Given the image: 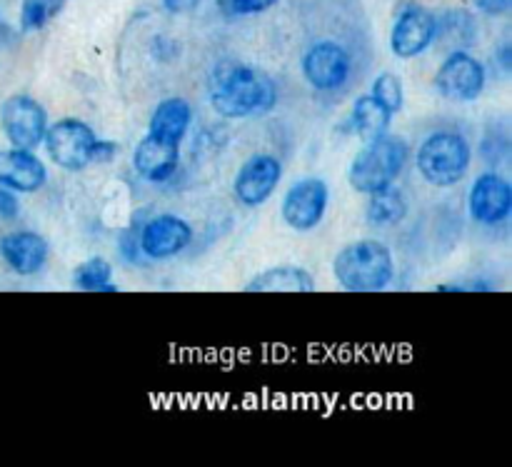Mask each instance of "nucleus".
Returning <instances> with one entry per match:
<instances>
[{
    "instance_id": "8",
    "label": "nucleus",
    "mask_w": 512,
    "mask_h": 467,
    "mask_svg": "<svg viewBox=\"0 0 512 467\" xmlns=\"http://www.w3.org/2000/svg\"><path fill=\"white\" fill-rule=\"evenodd\" d=\"M330 190L320 178H303L285 193L283 198V213L285 225H290L298 233L313 230L315 225L323 220L325 210H328Z\"/></svg>"
},
{
    "instance_id": "25",
    "label": "nucleus",
    "mask_w": 512,
    "mask_h": 467,
    "mask_svg": "<svg viewBox=\"0 0 512 467\" xmlns=\"http://www.w3.org/2000/svg\"><path fill=\"white\" fill-rule=\"evenodd\" d=\"M115 155H118V145L98 138L93 145V153H90V163H110Z\"/></svg>"
},
{
    "instance_id": "20",
    "label": "nucleus",
    "mask_w": 512,
    "mask_h": 467,
    "mask_svg": "<svg viewBox=\"0 0 512 467\" xmlns=\"http://www.w3.org/2000/svg\"><path fill=\"white\" fill-rule=\"evenodd\" d=\"M368 195V220L373 225H398L408 215V200L395 185H385Z\"/></svg>"
},
{
    "instance_id": "9",
    "label": "nucleus",
    "mask_w": 512,
    "mask_h": 467,
    "mask_svg": "<svg viewBox=\"0 0 512 467\" xmlns=\"http://www.w3.org/2000/svg\"><path fill=\"white\" fill-rule=\"evenodd\" d=\"M438 33V20L423 5H405L393 23L390 33V50L400 60H410L425 53Z\"/></svg>"
},
{
    "instance_id": "4",
    "label": "nucleus",
    "mask_w": 512,
    "mask_h": 467,
    "mask_svg": "<svg viewBox=\"0 0 512 467\" xmlns=\"http://www.w3.org/2000/svg\"><path fill=\"white\" fill-rule=\"evenodd\" d=\"M470 160H473L470 143L460 133H450V130H440L425 138L415 155L418 173L423 175L425 183L435 188H450L460 183L468 173Z\"/></svg>"
},
{
    "instance_id": "28",
    "label": "nucleus",
    "mask_w": 512,
    "mask_h": 467,
    "mask_svg": "<svg viewBox=\"0 0 512 467\" xmlns=\"http://www.w3.org/2000/svg\"><path fill=\"white\" fill-rule=\"evenodd\" d=\"M168 13H190L200 5V0H163Z\"/></svg>"
},
{
    "instance_id": "11",
    "label": "nucleus",
    "mask_w": 512,
    "mask_h": 467,
    "mask_svg": "<svg viewBox=\"0 0 512 467\" xmlns=\"http://www.w3.org/2000/svg\"><path fill=\"white\" fill-rule=\"evenodd\" d=\"M303 75L315 90H335L348 80L350 55L333 40H320L310 45L303 55Z\"/></svg>"
},
{
    "instance_id": "5",
    "label": "nucleus",
    "mask_w": 512,
    "mask_h": 467,
    "mask_svg": "<svg viewBox=\"0 0 512 467\" xmlns=\"http://www.w3.org/2000/svg\"><path fill=\"white\" fill-rule=\"evenodd\" d=\"M0 128L13 148L33 150L43 143L48 130V113L30 95H10L0 103Z\"/></svg>"
},
{
    "instance_id": "24",
    "label": "nucleus",
    "mask_w": 512,
    "mask_h": 467,
    "mask_svg": "<svg viewBox=\"0 0 512 467\" xmlns=\"http://www.w3.org/2000/svg\"><path fill=\"white\" fill-rule=\"evenodd\" d=\"M220 3H223V8L233 15H250L273 8L278 0H220Z\"/></svg>"
},
{
    "instance_id": "15",
    "label": "nucleus",
    "mask_w": 512,
    "mask_h": 467,
    "mask_svg": "<svg viewBox=\"0 0 512 467\" xmlns=\"http://www.w3.org/2000/svg\"><path fill=\"white\" fill-rule=\"evenodd\" d=\"M0 255L5 265L18 275H35L48 263V240L33 230H18L0 240Z\"/></svg>"
},
{
    "instance_id": "16",
    "label": "nucleus",
    "mask_w": 512,
    "mask_h": 467,
    "mask_svg": "<svg viewBox=\"0 0 512 467\" xmlns=\"http://www.w3.org/2000/svg\"><path fill=\"white\" fill-rule=\"evenodd\" d=\"M178 163V143H168V140L153 138V135H145L133 155L135 173L140 178L150 180V183H165L168 178H173V173L178 170Z\"/></svg>"
},
{
    "instance_id": "6",
    "label": "nucleus",
    "mask_w": 512,
    "mask_h": 467,
    "mask_svg": "<svg viewBox=\"0 0 512 467\" xmlns=\"http://www.w3.org/2000/svg\"><path fill=\"white\" fill-rule=\"evenodd\" d=\"M95 140L98 135L88 123L78 118H63L48 125L43 143L55 165H60L63 170H83L90 165Z\"/></svg>"
},
{
    "instance_id": "27",
    "label": "nucleus",
    "mask_w": 512,
    "mask_h": 467,
    "mask_svg": "<svg viewBox=\"0 0 512 467\" xmlns=\"http://www.w3.org/2000/svg\"><path fill=\"white\" fill-rule=\"evenodd\" d=\"M473 3L488 15H505L510 10L512 0H473Z\"/></svg>"
},
{
    "instance_id": "12",
    "label": "nucleus",
    "mask_w": 512,
    "mask_h": 467,
    "mask_svg": "<svg viewBox=\"0 0 512 467\" xmlns=\"http://www.w3.org/2000/svg\"><path fill=\"white\" fill-rule=\"evenodd\" d=\"M193 240V228L178 215H155L140 230V250L150 260H168L185 250Z\"/></svg>"
},
{
    "instance_id": "10",
    "label": "nucleus",
    "mask_w": 512,
    "mask_h": 467,
    "mask_svg": "<svg viewBox=\"0 0 512 467\" xmlns=\"http://www.w3.org/2000/svg\"><path fill=\"white\" fill-rule=\"evenodd\" d=\"M280 178H283L280 160L270 153H258L240 165L238 175H235L233 193L243 205L258 208L275 193Z\"/></svg>"
},
{
    "instance_id": "21",
    "label": "nucleus",
    "mask_w": 512,
    "mask_h": 467,
    "mask_svg": "<svg viewBox=\"0 0 512 467\" xmlns=\"http://www.w3.org/2000/svg\"><path fill=\"white\" fill-rule=\"evenodd\" d=\"M110 280H113V268L100 255L83 260L73 270V285L78 290H85V293H115L118 288Z\"/></svg>"
},
{
    "instance_id": "29",
    "label": "nucleus",
    "mask_w": 512,
    "mask_h": 467,
    "mask_svg": "<svg viewBox=\"0 0 512 467\" xmlns=\"http://www.w3.org/2000/svg\"><path fill=\"white\" fill-rule=\"evenodd\" d=\"M500 60H503V68L510 70V45H505V48L500 50Z\"/></svg>"
},
{
    "instance_id": "30",
    "label": "nucleus",
    "mask_w": 512,
    "mask_h": 467,
    "mask_svg": "<svg viewBox=\"0 0 512 467\" xmlns=\"http://www.w3.org/2000/svg\"><path fill=\"white\" fill-rule=\"evenodd\" d=\"M5 38H8V28H5V23L0 20V45H3Z\"/></svg>"
},
{
    "instance_id": "3",
    "label": "nucleus",
    "mask_w": 512,
    "mask_h": 467,
    "mask_svg": "<svg viewBox=\"0 0 512 467\" xmlns=\"http://www.w3.org/2000/svg\"><path fill=\"white\" fill-rule=\"evenodd\" d=\"M410 158V148L398 135H380V138L365 143V148L355 155L350 165L348 180L358 193H373V190L393 185L403 173Z\"/></svg>"
},
{
    "instance_id": "1",
    "label": "nucleus",
    "mask_w": 512,
    "mask_h": 467,
    "mask_svg": "<svg viewBox=\"0 0 512 467\" xmlns=\"http://www.w3.org/2000/svg\"><path fill=\"white\" fill-rule=\"evenodd\" d=\"M208 98L215 113L240 120L263 115L278 103L275 83L258 68L243 63H218L208 75Z\"/></svg>"
},
{
    "instance_id": "23",
    "label": "nucleus",
    "mask_w": 512,
    "mask_h": 467,
    "mask_svg": "<svg viewBox=\"0 0 512 467\" xmlns=\"http://www.w3.org/2000/svg\"><path fill=\"white\" fill-rule=\"evenodd\" d=\"M403 93V80L393 73H380L378 78L373 80V90H370V95L393 115L400 113V108H403Z\"/></svg>"
},
{
    "instance_id": "17",
    "label": "nucleus",
    "mask_w": 512,
    "mask_h": 467,
    "mask_svg": "<svg viewBox=\"0 0 512 467\" xmlns=\"http://www.w3.org/2000/svg\"><path fill=\"white\" fill-rule=\"evenodd\" d=\"M190 120H193V108H190L188 100L173 95V98H165L155 105L148 123V135L180 145V140L188 133Z\"/></svg>"
},
{
    "instance_id": "14",
    "label": "nucleus",
    "mask_w": 512,
    "mask_h": 467,
    "mask_svg": "<svg viewBox=\"0 0 512 467\" xmlns=\"http://www.w3.org/2000/svg\"><path fill=\"white\" fill-rule=\"evenodd\" d=\"M48 180L43 160L25 148L0 150V185L13 193H35Z\"/></svg>"
},
{
    "instance_id": "19",
    "label": "nucleus",
    "mask_w": 512,
    "mask_h": 467,
    "mask_svg": "<svg viewBox=\"0 0 512 467\" xmlns=\"http://www.w3.org/2000/svg\"><path fill=\"white\" fill-rule=\"evenodd\" d=\"M390 120H393V113L385 110L373 95L358 98L355 100L353 110H350V130H353L355 135H360L365 143L388 133Z\"/></svg>"
},
{
    "instance_id": "7",
    "label": "nucleus",
    "mask_w": 512,
    "mask_h": 467,
    "mask_svg": "<svg viewBox=\"0 0 512 467\" xmlns=\"http://www.w3.org/2000/svg\"><path fill=\"white\" fill-rule=\"evenodd\" d=\"M485 88V68L478 58L470 53L455 50L453 55L443 60V65L435 73V90L443 95L445 100H455V103H470V100L480 98Z\"/></svg>"
},
{
    "instance_id": "18",
    "label": "nucleus",
    "mask_w": 512,
    "mask_h": 467,
    "mask_svg": "<svg viewBox=\"0 0 512 467\" xmlns=\"http://www.w3.org/2000/svg\"><path fill=\"white\" fill-rule=\"evenodd\" d=\"M315 278L300 265H275L255 275L245 293H313Z\"/></svg>"
},
{
    "instance_id": "13",
    "label": "nucleus",
    "mask_w": 512,
    "mask_h": 467,
    "mask_svg": "<svg viewBox=\"0 0 512 467\" xmlns=\"http://www.w3.org/2000/svg\"><path fill=\"white\" fill-rule=\"evenodd\" d=\"M468 210L483 225L503 223L512 213V185L498 173L478 175L470 188Z\"/></svg>"
},
{
    "instance_id": "22",
    "label": "nucleus",
    "mask_w": 512,
    "mask_h": 467,
    "mask_svg": "<svg viewBox=\"0 0 512 467\" xmlns=\"http://www.w3.org/2000/svg\"><path fill=\"white\" fill-rule=\"evenodd\" d=\"M63 5L65 0H23V8H20V28L25 33L40 30L48 20H53L63 10Z\"/></svg>"
},
{
    "instance_id": "2",
    "label": "nucleus",
    "mask_w": 512,
    "mask_h": 467,
    "mask_svg": "<svg viewBox=\"0 0 512 467\" xmlns=\"http://www.w3.org/2000/svg\"><path fill=\"white\" fill-rule=\"evenodd\" d=\"M333 273L340 288L350 293H378L393 283L395 260L380 240H355L335 255Z\"/></svg>"
},
{
    "instance_id": "26",
    "label": "nucleus",
    "mask_w": 512,
    "mask_h": 467,
    "mask_svg": "<svg viewBox=\"0 0 512 467\" xmlns=\"http://www.w3.org/2000/svg\"><path fill=\"white\" fill-rule=\"evenodd\" d=\"M18 210H20V203H18V198L13 195V190L0 185V218H8V220L15 218V215H18Z\"/></svg>"
}]
</instances>
